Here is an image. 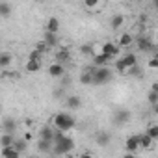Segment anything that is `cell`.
Instances as JSON below:
<instances>
[{"mask_svg": "<svg viewBox=\"0 0 158 158\" xmlns=\"http://www.w3.org/2000/svg\"><path fill=\"white\" fill-rule=\"evenodd\" d=\"M74 125H76V121H74V117L71 115V114H67V112H60V114H56L54 115V127H56V130H60V132H71L73 128H74Z\"/></svg>", "mask_w": 158, "mask_h": 158, "instance_id": "6da1fadb", "label": "cell"}, {"mask_svg": "<svg viewBox=\"0 0 158 158\" xmlns=\"http://www.w3.org/2000/svg\"><path fill=\"white\" fill-rule=\"evenodd\" d=\"M74 147H76L74 145V139L71 136H65V138H61L60 141L54 143V152L56 154H69Z\"/></svg>", "mask_w": 158, "mask_h": 158, "instance_id": "7a4b0ae2", "label": "cell"}, {"mask_svg": "<svg viewBox=\"0 0 158 158\" xmlns=\"http://www.w3.org/2000/svg\"><path fill=\"white\" fill-rule=\"evenodd\" d=\"M93 76H95V84H104L112 78V71L108 67H97L93 71Z\"/></svg>", "mask_w": 158, "mask_h": 158, "instance_id": "3957f363", "label": "cell"}, {"mask_svg": "<svg viewBox=\"0 0 158 158\" xmlns=\"http://www.w3.org/2000/svg\"><path fill=\"white\" fill-rule=\"evenodd\" d=\"M139 149H141V147H139V134L128 136V138L125 139V152H132V154H136Z\"/></svg>", "mask_w": 158, "mask_h": 158, "instance_id": "277c9868", "label": "cell"}, {"mask_svg": "<svg viewBox=\"0 0 158 158\" xmlns=\"http://www.w3.org/2000/svg\"><path fill=\"white\" fill-rule=\"evenodd\" d=\"M119 50H121V47L117 45V43H114V41H106V43H102V54H106L108 58H117L119 56Z\"/></svg>", "mask_w": 158, "mask_h": 158, "instance_id": "5b68a950", "label": "cell"}, {"mask_svg": "<svg viewBox=\"0 0 158 158\" xmlns=\"http://www.w3.org/2000/svg\"><path fill=\"white\" fill-rule=\"evenodd\" d=\"M47 73H48V76H52V78H61L63 74H65V67L61 65V63H50L48 67H47Z\"/></svg>", "mask_w": 158, "mask_h": 158, "instance_id": "8992f818", "label": "cell"}, {"mask_svg": "<svg viewBox=\"0 0 158 158\" xmlns=\"http://www.w3.org/2000/svg\"><path fill=\"white\" fill-rule=\"evenodd\" d=\"M45 32L58 35V32H60V19L58 17H48L47 23H45Z\"/></svg>", "mask_w": 158, "mask_h": 158, "instance_id": "52a82bcc", "label": "cell"}, {"mask_svg": "<svg viewBox=\"0 0 158 158\" xmlns=\"http://www.w3.org/2000/svg\"><path fill=\"white\" fill-rule=\"evenodd\" d=\"M121 48H128V47H132L134 45V37H132V34H128V32H123V34H119V37H117V41H115Z\"/></svg>", "mask_w": 158, "mask_h": 158, "instance_id": "ba28073f", "label": "cell"}, {"mask_svg": "<svg viewBox=\"0 0 158 158\" xmlns=\"http://www.w3.org/2000/svg\"><path fill=\"white\" fill-rule=\"evenodd\" d=\"M39 136H41V139H47V141H54L56 130H54L52 127L45 125V127H41V128H39Z\"/></svg>", "mask_w": 158, "mask_h": 158, "instance_id": "9c48e42d", "label": "cell"}, {"mask_svg": "<svg viewBox=\"0 0 158 158\" xmlns=\"http://www.w3.org/2000/svg\"><path fill=\"white\" fill-rule=\"evenodd\" d=\"M0 156L2 158H21V152L15 147H2L0 149Z\"/></svg>", "mask_w": 158, "mask_h": 158, "instance_id": "30bf717a", "label": "cell"}, {"mask_svg": "<svg viewBox=\"0 0 158 158\" xmlns=\"http://www.w3.org/2000/svg\"><path fill=\"white\" fill-rule=\"evenodd\" d=\"M84 8L88 11H99L104 8V2H101V0H84Z\"/></svg>", "mask_w": 158, "mask_h": 158, "instance_id": "8fae6325", "label": "cell"}, {"mask_svg": "<svg viewBox=\"0 0 158 158\" xmlns=\"http://www.w3.org/2000/svg\"><path fill=\"white\" fill-rule=\"evenodd\" d=\"M71 60V52L67 50V48H58L56 50V63H67Z\"/></svg>", "mask_w": 158, "mask_h": 158, "instance_id": "7c38bea8", "label": "cell"}, {"mask_svg": "<svg viewBox=\"0 0 158 158\" xmlns=\"http://www.w3.org/2000/svg\"><path fill=\"white\" fill-rule=\"evenodd\" d=\"M123 24H125V15H121V13L112 15V19H110V26H112V30H119Z\"/></svg>", "mask_w": 158, "mask_h": 158, "instance_id": "4fadbf2b", "label": "cell"}, {"mask_svg": "<svg viewBox=\"0 0 158 158\" xmlns=\"http://www.w3.org/2000/svg\"><path fill=\"white\" fill-rule=\"evenodd\" d=\"M121 60H123V63L127 65V69H128V71H130V69H134V67H138V60H136V54H132V52L125 54Z\"/></svg>", "mask_w": 158, "mask_h": 158, "instance_id": "5bb4252c", "label": "cell"}, {"mask_svg": "<svg viewBox=\"0 0 158 158\" xmlns=\"http://www.w3.org/2000/svg\"><path fill=\"white\" fill-rule=\"evenodd\" d=\"M152 145H154V139L149 134H139V147L141 149L149 151V149H152Z\"/></svg>", "mask_w": 158, "mask_h": 158, "instance_id": "9a60e30c", "label": "cell"}, {"mask_svg": "<svg viewBox=\"0 0 158 158\" xmlns=\"http://www.w3.org/2000/svg\"><path fill=\"white\" fill-rule=\"evenodd\" d=\"M13 143H15V134H2L0 136V145L2 147H13Z\"/></svg>", "mask_w": 158, "mask_h": 158, "instance_id": "2e32d148", "label": "cell"}, {"mask_svg": "<svg viewBox=\"0 0 158 158\" xmlns=\"http://www.w3.org/2000/svg\"><path fill=\"white\" fill-rule=\"evenodd\" d=\"M13 61V56H11V52H2L0 54V67H2L4 71L10 67V63Z\"/></svg>", "mask_w": 158, "mask_h": 158, "instance_id": "e0dca14e", "label": "cell"}, {"mask_svg": "<svg viewBox=\"0 0 158 158\" xmlns=\"http://www.w3.org/2000/svg\"><path fill=\"white\" fill-rule=\"evenodd\" d=\"M67 106H69L71 110L80 108V106H82V101H80V97H78V95H71V97L67 99Z\"/></svg>", "mask_w": 158, "mask_h": 158, "instance_id": "ac0fdd59", "label": "cell"}, {"mask_svg": "<svg viewBox=\"0 0 158 158\" xmlns=\"http://www.w3.org/2000/svg\"><path fill=\"white\" fill-rule=\"evenodd\" d=\"M110 60H112V58H108L106 54H99V56H93V63H95L97 67H106Z\"/></svg>", "mask_w": 158, "mask_h": 158, "instance_id": "d6986e66", "label": "cell"}, {"mask_svg": "<svg viewBox=\"0 0 158 158\" xmlns=\"http://www.w3.org/2000/svg\"><path fill=\"white\" fill-rule=\"evenodd\" d=\"M41 67H43L41 61H34V60H28L26 61V71L28 73H37V71H41Z\"/></svg>", "mask_w": 158, "mask_h": 158, "instance_id": "ffe728a7", "label": "cell"}, {"mask_svg": "<svg viewBox=\"0 0 158 158\" xmlns=\"http://www.w3.org/2000/svg\"><path fill=\"white\" fill-rule=\"evenodd\" d=\"M13 147H15V149H17V151L23 154V152L28 149V141H26L24 138H15V143H13Z\"/></svg>", "mask_w": 158, "mask_h": 158, "instance_id": "44dd1931", "label": "cell"}, {"mask_svg": "<svg viewBox=\"0 0 158 158\" xmlns=\"http://www.w3.org/2000/svg\"><path fill=\"white\" fill-rule=\"evenodd\" d=\"M145 134H149L154 141H158V125L156 123H151V125H147V130H145Z\"/></svg>", "mask_w": 158, "mask_h": 158, "instance_id": "7402d4cb", "label": "cell"}, {"mask_svg": "<svg viewBox=\"0 0 158 158\" xmlns=\"http://www.w3.org/2000/svg\"><path fill=\"white\" fill-rule=\"evenodd\" d=\"M80 82L82 84H95V76H93V71H88V73H84L82 76H80Z\"/></svg>", "mask_w": 158, "mask_h": 158, "instance_id": "603a6c76", "label": "cell"}, {"mask_svg": "<svg viewBox=\"0 0 158 158\" xmlns=\"http://www.w3.org/2000/svg\"><path fill=\"white\" fill-rule=\"evenodd\" d=\"M43 41H45L48 47H54V45H58V37H56V34H48V32H45V37H43Z\"/></svg>", "mask_w": 158, "mask_h": 158, "instance_id": "cb8c5ba5", "label": "cell"}, {"mask_svg": "<svg viewBox=\"0 0 158 158\" xmlns=\"http://www.w3.org/2000/svg\"><path fill=\"white\" fill-rule=\"evenodd\" d=\"M10 13H11V4L10 2H0V15L10 17Z\"/></svg>", "mask_w": 158, "mask_h": 158, "instance_id": "d4e9b609", "label": "cell"}, {"mask_svg": "<svg viewBox=\"0 0 158 158\" xmlns=\"http://www.w3.org/2000/svg\"><path fill=\"white\" fill-rule=\"evenodd\" d=\"M115 69H117L119 74H127V73H128V69H127V65L123 63V60H117V61H115Z\"/></svg>", "mask_w": 158, "mask_h": 158, "instance_id": "484cf974", "label": "cell"}, {"mask_svg": "<svg viewBox=\"0 0 158 158\" xmlns=\"http://www.w3.org/2000/svg\"><path fill=\"white\" fill-rule=\"evenodd\" d=\"M147 101H149V104H151V106L158 104V93H154V91H151V89H149V93H147Z\"/></svg>", "mask_w": 158, "mask_h": 158, "instance_id": "4316f807", "label": "cell"}, {"mask_svg": "<svg viewBox=\"0 0 158 158\" xmlns=\"http://www.w3.org/2000/svg\"><path fill=\"white\" fill-rule=\"evenodd\" d=\"M102 54V43H93L91 45V56H99Z\"/></svg>", "mask_w": 158, "mask_h": 158, "instance_id": "83f0119b", "label": "cell"}, {"mask_svg": "<svg viewBox=\"0 0 158 158\" xmlns=\"http://www.w3.org/2000/svg\"><path fill=\"white\" fill-rule=\"evenodd\" d=\"M28 60H34V61H41V60H43V54H41L39 50H35V48H34V50L28 54Z\"/></svg>", "mask_w": 158, "mask_h": 158, "instance_id": "f1b7e54d", "label": "cell"}, {"mask_svg": "<svg viewBox=\"0 0 158 158\" xmlns=\"http://www.w3.org/2000/svg\"><path fill=\"white\" fill-rule=\"evenodd\" d=\"M97 143L99 145H108L110 143V134H99L97 136Z\"/></svg>", "mask_w": 158, "mask_h": 158, "instance_id": "f546056e", "label": "cell"}, {"mask_svg": "<svg viewBox=\"0 0 158 158\" xmlns=\"http://www.w3.org/2000/svg\"><path fill=\"white\" fill-rule=\"evenodd\" d=\"M35 50H39L41 54H45V52L48 50V45H47L45 41H39V43H35Z\"/></svg>", "mask_w": 158, "mask_h": 158, "instance_id": "4dcf8cb0", "label": "cell"}, {"mask_svg": "<svg viewBox=\"0 0 158 158\" xmlns=\"http://www.w3.org/2000/svg\"><path fill=\"white\" fill-rule=\"evenodd\" d=\"M54 141H47V139H41L39 141V151H50V145Z\"/></svg>", "mask_w": 158, "mask_h": 158, "instance_id": "1f68e13d", "label": "cell"}, {"mask_svg": "<svg viewBox=\"0 0 158 158\" xmlns=\"http://www.w3.org/2000/svg\"><path fill=\"white\" fill-rule=\"evenodd\" d=\"M117 117H119V121H121V123H127V121H128V117H130V114H128L127 110H123V112H119V114H117Z\"/></svg>", "mask_w": 158, "mask_h": 158, "instance_id": "d6a6232c", "label": "cell"}, {"mask_svg": "<svg viewBox=\"0 0 158 158\" xmlns=\"http://www.w3.org/2000/svg\"><path fill=\"white\" fill-rule=\"evenodd\" d=\"M149 69H158V56H152L149 60Z\"/></svg>", "mask_w": 158, "mask_h": 158, "instance_id": "836d02e7", "label": "cell"}, {"mask_svg": "<svg viewBox=\"0 0 158 158\" xmlns=\"http://www.w3.org/2000/svg\"><path fill=\"white\" fill-rule=\"evenodd\" d=\"M23 138H24V139H26V141H32V139H34V132H32V130H26V132H24V136H23Z\"/></svg>", "mask_w": 158, "mask_h": 158, "instance_id": "e575fe53", "label": "cell"}, {"mask_svg": "<svg viewBox=\"0 0 158 158\" xmlns=\"http://www.w3.org/2000/svg\"><path fill=\"white\" fill-rule=\"evenodd\" d=\"M78 158H95V156H93V154H91L89 151H86V152H82L80 156H78Z\"/></svg>", "mask_w": 158, "mask_h": 158, "instance_id": "d590c367", "label": "cell"}, {"mask_svg": "<svg viewBox=\"0 0 158 158\" xmlns=\"http://www.w3.org/2000/svg\"><path fill=\"white\" fill-rule=\"evenodd\" d=\"M24 127L32 130V127H34V121H32V119H28V121H24Z\"/></svg>", "mask_w": 158, "mask_h": 158, "instance_id": "8d00e7d4", "label": "cell"}, {"mask_svg": "<svg viewBox=\"0 0 158 158\" xmlns=\"http://www.w3.org/2000/svg\"><path fill=\"white\" fill-rule=\"evenodd\" d=\"M151 91L158 93V82H152V86H151Z\"/></svg>", "mask_w": 158, "mask_h": 158, "instance_id": "74e56055", "label": "cell"}, {"mask_svg": "<svg viewBox=\"0 0 158 158\" xmlns=\"http://www.w3.org/2000/svg\"><path fill=\"white\" fill-rule=\"evenodd\" d=\"M121 158H138V156H136V154H132V152H125Z\"/></svg>", "mask_w": 158, "mask_h": 158, "instance_id": "f35d334b", "label": "cell"}, {"mask_svg": "<svg viewBox=\"0 0 158 158\" xmlns=\"http://www.w3.org/2000/svg\"><path fill=\"white\" fill-rule=\"evenodd\" d=\"M152 112H154V114L158 115V104H154V106H152Z\"/></svg>", "mask_w": 158, "mask_h": 158, "instance_id": "ab89813d", "label": "cell"}, {"mask_svg": "<svg viewBox=\"0 0 158 158\" xmlns=\"http://www.w3.org/2000/svg\"><path fill=\"white\" fill-rule=\"evenodd\" d=\"M30 158H39V156H30Z\"/></svg>", "mask_w": 158, "mask_h": 158, "instance_id": "60d3db41", "label": "cell"}, {"mask_svg": "<svg viewBox=\"0 0 158 158\" xmlns=\"http://www.w3.org/2000/svg\"><path fill=\"white\" fill-rule=\"evenodd\" d=\"M156 8H158V2H156Z\"/></svg>", "mask_w": 158, "mask_h": 158, "instance_id": "b9f144b4", "label": "cell"}]
</instances>
